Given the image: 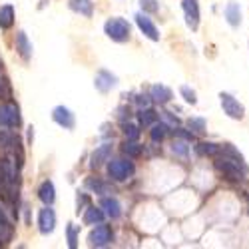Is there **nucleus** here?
Segmentation results:
<instances>
[{
  "label": "nucleus",
  "mask_w": 249,
  "mask_h": 249,
  "mask_svg": "<svg viewBox=\"0 0 249 249\" xmlns=\"http://www.w3.org/2000/svg\"><path fill=\"white\" fill-rule=\"evenodd\" d=\"M215 168L230 181H243L249 178V168L245 165V161H237V160L225 158V156L215 161Z\"/></svg>",
  "instance_id": "f257e3e1"
},
{
  "label": "nucleus",
  "mask_w": 249,
  "mask_h": 249,
  "mask_svg": "<svg viewBox=\"0 0 249 249\" xmlns=\"http://www.w3.org/2000/svg\"><path fill=\"white\" fill-rule=\"evenodd\" d=\"M104 32H106V36L110 40H114V42H128L130 40V24H128V20H124V18H110L106 20V24H104Z\"/></svg>",
  "instance_id": "f03ea898"
},
{
  "label": "nucleus",
  "mask_w": 249,
  "mask_h": 249,
  "mask_svg": "<svg viewBox=\"0 0 249 249\" xmlns=\"http://www.w3.org/2000/svg\"><path fill=\"white\" fill-rule=\"evenodd\" d=\"M136 174V165L130 160L124 158H116V160H108V176L114 181H126Z\"/></svg>",
  "instance_id": "7ed1b4c3"
},
{
  "label": "nucleus",
  "mask_w": 249,
  "mask_h": 249,
  "mask_svg": "<svg viewBox=\"0 0 249 249\" xmlns=\"http://www.w3.org/2000/svg\"><path fill=\"white\" fill-rule=\"evenodd\" d=\"M219 102H221V108H223V114L227 118H231V120H243L245 116V108H243V104L233 98L231 94H227V92H221L219 94Z\"/></svg>",
  "instance_id": "20e7f679"
},
{
  "label": "nucleus",
  "mask_w": 249,
  "mask_h": 249,
  "mask_svg": "<svg viewBox=\"0 0 249 249\" xmlns=\"http://www.w3.org/2000/svg\"><path fill=\"white\" fill-rule=\"evenodd\" d=\"M114 239V233H112V227L110 225H104V223H98L94 230L90 231L88 235V243L92 247H106L110 245Z\"/></svg>",
  "instance_id": "39448f33"
},
{
  "label": "nucleus",
  "mask_w": 249,
  "mask_h": 249,
  "mask_svg": "<svg viewBox=\"0 0 249 249\" xmlns=\"http://www.w3.org/2000/svg\"><path fill=\"white\" fill-rule=\"evenodd\" d=\"M20 122V112L14 104H0V128H18Z\"/></svg>",
  "instance_id": "423d86ee"
},
{
  "label": "nucleus",
  "mask_w": 249,
  "mask_h": 249,
  "mask_svg": "<svg viewBox=\"0 0 249 249\" xmlns=\"http://www.w3.org/2000/svg\"><path fill=\"white\" fill-rule=\"evenodd\" d=\"M181 8L185 14V24L192 30H197L199 28V2L197 0H183Z\"/></svg>",
  "instance_id": "0eeeda50"
},
{
  "label": "nucleus",
  "mask_w": 249,
  "mask_h": 249,
  "mask_svg": "<svg viewBox=\"0 0 249 249\" xmlns=\"http://www.w3.org/2000/svg\"><path fill=\"white\" fill-rule=\"evenodd\" d=\"M38 227L44 235H48L56 230V213H54V210L50 205L42 207V210L38 212Z\"/></svg>",
  "instance_id": "6e6552de"
},
{
  "label": "nucleus",
  "mask_w": 249,
  "mask_h": 249,
  "mask_svg": "<svg viewBox=\"0 0 249 249\" xmlns=\"http://www.w3.org/2000/svg\"><path fill=\"white\" fill-rule=\"evenodd\" d=\"M52 120L58 124V126L64 128V130H72L76 126V118H74L72 110L66 108V106H56L52 110Z\"/></svg>",
  "instance_id": "1a4fd4ad"
},
{
  "label": "nucleus",
  "mask_w": 249,
  "mask_h": 249,
  "mask_svg": "<svg viewBox=\"0 0 249 249\" xmlns=\"http://www.w3.org/2000/svg\"><path fill=\"white\" fill-rule=\"evenodd\" d=\"M136 24H138V28H140V32L146 36V38H150L152 42H158L160 40V32H158V28H156V24L152 22V18H148L146 14H136Z\"/></svg>",
  "instance_id": "9d476101"
},
{
  "label": "nucleus",
  "mask_w": 249,
  "mask_h": 249,
  "mask_svg": "<svg viewBox=\"0 0 249 249\" xmlns=\"http://www.w3.org/2000/svg\"><path fill=\"white\" fill-rule=\"evenodd\" d=\"M110 158H112V143H102V146H98L92 152L90 165H92V168H100V165H104Z\"/></svg>",
  "instance_id": "9b49d317"
},
{
  "label": "nucleus",
  "mask_w": 249,
  "mask_h": 249,
  "mask_svg": "<svg viewBox=\"0 0 249 249\" xmlns=\"http://www.w3.org/2000/svg\"><path fill=\"white\" fill-rule=\"evenodd\" d=\"M116 82H118V78H116L112 72L100 70V72L96 74L94 86H96V90H100V92H108V90H112V88L116 86Z\"/></svg>",
  "instance_id": "f8f14e48"
},
{
  "label": "nucleus",
  "mask_w": 249,
  "mask_h": 249,
  "mask_svg": "<svg viewBox=\"0 0 249 249\" xmlns=\"http://www.w3.org/2000/svg\"><path fill=\"white\" fill-rule=\"evenodd\" d=\"M100 207L110 219H118L122 215V203L116 197H102L100 199Z\"/></svg>",
  "instance_id": "ddd939ff"
},
{
  "label": "nucleus",
  "mask_w": 249,
  "mask_h": 249,
  "mask_svg": "<svg viewBox=\"0 0 249 249\" xmlns=\"http://www.w3.org/2000/svg\"><path fill=\"white\" fill-rule=\"evenodd\" d=\"M150 98H152L156 104H160V106H163V104H168V102L174 98V94H172V90H170L168 86L154 84L152 90H150Z\"/></svg>",
  "instance_id": "4468645a"
},
{
  "label": "nucleus",
  "mask_w": 249,
  "mask_h": 249,
  "mask_svg": "<svg viewBox=\"0 0 249 249\" xmlns=\"http://www.w3.org/2000/svg\"><path fill=\"white\" fill-rule=\"evenodd\" d=\"M38 197L44 205H52L56 201V188H54V183L50 179L42 181V185L38 188Z\"/></svg>",
  "instance_id": "2eb2a0df"
},
{
  "label": "nucleus",
  "mask_w": 249,
  "mask_h": 249,
  "mask_svg": "<svg viewBox=\"0 0 249 249\" xmlns=\"http://www.w3.org/2000/svg\"><path fill=\"white\" fill-rule=\"evenodd\" d=\"M16 50H18V54L22 56L24 60H30V56H32V44H30L26 32H22V30L16 34Z\"/></svg>",
  "instance_id": "dca6fc26"
},
{
  "label": "nucleus",
  "mask_w": 249,
  "mask_h": 249,
  "mask_svg": "<svg viewBox=\"0 0 249 249\" xmlns=\"http://www.w3.org/2000/svg\"><path fill=\"white\" fill-rule=\"evenodd\" d=\"M225 20L230 22V26H239L241 24V8L237 2H230L225 6Z\"/></svg>",
  "instance_id": "f3484780"
},
{
  "label": "nucleus",
  "mask_w": 249,
  "mask_h": 249,
  "mask_svg": "<svg viewBox=\"0 0 249 249\" xmlns=\"http://www.w3.org/2000/svg\"><path fill=\"white\" fill-rule=\"evenodd\" d=\"M70 8L82 16H86L90 18L94 14V4H92V0H70Z\"/></svg>",
  "instance_id": "a211bd4d"
},
{
  "label": "nucleus",
  "mask_w": 249,
  "mask_h": 249,
  "mask_svg": "<svg viewBox=\"0 0 249 249\" xmlns=\"http://www.w3.org/2000/svg\"><path fill=\"white\" fill-rule=\"evenodd\" d=\"M14 24V6L12 4H4L0 6V28L8 30Z\"/></svg>",
  "instance_id": "6ab92c4d"
},
{
  "label": "nucleus",
  "mask_w": 249,
  "mask_h": 249,
  "mask_svg": "<svg viewBox=\"0 0 249 249\" xmlns=\"http://www.w3.org/2000/svg\"><path fill=\"white\" fill-rule=\"evenodd\" d=\"M104 210L102 207H96V205H90L88 210H86V213H84V223L86 225H98V223H102L104 221Z\"/></svg>",
  "instance_id": "aec40b11"
},
{
  "label": "nucleus",
  "mask_w": 249,
  "mask_h": 249,
  "mask_svg": "<svg viewBox=\"0 0 249 249\" xmlns=\"http://www.w3.org/2000/svg\"><path fill=\"white\" fill-rule=\"evenodd\" d=\"M219 150H221V146L219 143H213V142H201V143L196 146V152L199 156H210V158L219 156Z\"/></svg>",
  "instance_id": "412c9836"
},
{
  "label": "nucleus",
  "mask_w": 249,
  "mask_h": 249,
  "mask_svg": "<svg viewBox=\"0 0 249 249\" xmlns=\"http://www.w3.org/2000/svg\"><path fill=\"white\" fill-rule=\"evenodd\" d=\"M138 120H140L142 126H152L154 122H158V112L152 108H142L138 112Z\"/></svg>",
  "instance_id": "4be33fe9"
},
{
  "label": "nucleus",
  "mask_w": 249,
  "mask_h": 249,
  "mask_svg": "<svg viewBox=\"0 0 249 249\" xmlns=\"http://www.w3.org/2000/svg\"><path fill=\"white\" fill-rule=\"evenodd\" d=\"M168 130H170V126L165 122H160V124H152V130H150V138L154 140V142H161L163 138H165V134H168Z\"/></svg>",
  "instance_id": "5701e85b"
},
{
  "label": "nucleus",
  "mask_w": 249,
  "mask_h": 249,
  "mask_svg": "<svg viewBox=\"0 0 249 249\" xmlns=\"http://www.w3.org/2000/svg\"><path fill=\"white\" fill-rule=\"evenodd\" d=\"M188 128L194 130V134H203L205 128H207V124L203 118H190L188 120Z\"/></svg>",
  "instance_id": "b1692460"
},
{
  "label": "nucleus",
  "mask_w": 249,
  "mask_h": 249,
  "mask_svg": "<svg viewBox=\"0 0 249 249\" xmlns=\"http://www.w3.org/2000/svg\"><path fill=\"white\" fill-rule=\"evenodd\" d=\"M172 152H174L176 156H179V158H188L190 146H188L185 142H181V140H176V142L172 143Z\"/></svg>",
  "instance_id": "393cba45"
},
{
  "label": "nucleus",
  "mask_w": 249,
  "mask_h": 249,
  "mask_svg": "<svg viewBox=\"0 0 249 249\" xmlns=\"http://www.w3.org/2000/svg\"><path fill=\"white\" fill-rule=\"evenodd\" d=\"M124 154L136 158V156L142 154V146H140V143H136V140H128L126 143H124Z\"/></svg>",
  "instance_id": "a878e982"
},
{
  "label": "nucleus",
  "mask_w": 249,
  "mask_h": 249,
  "mask_svg": "<svg viewBox=\"0 0 249 249\" xmlns=\"http://www.w3.org/2000/svg\"><path fill=\"white\" fill-rule=\"evenodd\" d=\"M179 94H181V98L188 102V104H192V106H196L197 104V96H196V92L190 88V86H181L179 88Z\"/></svg>",
  "instance_id": "bb28decb"
},
{
  "label": "nucleus",
  "mask_w": 249,
  "mask_h": 249,
  "mask_svg": "<svg viewBox=\"0 0 249 249\" xmlns=\"http://www.w3.org/2000/svg\"><path fill=\"white\" fill-rule=\"evenodd\" d=\"M124 134H126V138L128 140H138L140 138V130H138V126L136 124H130V122H124Z\"/></svg>",
  "instance_id": "cd10ccee"
},
{
  "label": "nucleus",
  "mask_w": 249,
  "mask_h": 249,
  "mask_svg": "<svg viewBox=\"0 0 249 249\" xmlns=\"http://www.w3.org/2000/svg\"><path fill=\"white\" fill-rule=\"evenodd\" d=\"M86 188H90V190H94L96 194H106L108 192V188H106V183H102L100 179H86Z\"/></svg>",
  "instance_id": "c85d7f7f"
},
{
  "label": "nucleus",
  "mask_w": 249,
  "mask_h": 249,
  "mask_svg": "<svg viewBox=\"0 0 249 249\" xmlns=\"http://www.w3.org/2000/svg\"><path fill=\"white\" fill-rule=\"evenodd\" d=\"M66 233H68V245L74 249V247L78 245V233H76V227H74L72 223H68V227H66Z\"/></svg>",
  "instance_id": "c756f323"
},
{
  "label": "nucleus",
  "mask_w": 249,
  "mask_h": 249,
  "mask_svg": "<svg viewBox=\"0 0 249 249\" xmlns=\"http://www.w3.org/2000/svg\"><path fill=\"white\" fill-rule=\"evenodd\" d=\"M140 4L143 8V12H158V2L156 0H140Z\"/></svg>",
  "instance_id": "7c9ffc66"
},
{
  "label": "nucleus",
  "mask_w": 249,
  "mask_h": 249,
  "mask_svg": "<svg viewBox=\"0 0 249 249\" xmlns=\"http://www.w3.org/2000/svg\"><path fill=\"white\" fill-rule=\"evenodd\" d=\"M161 118L165 120V124H168V126H172V128H176L178 124H179V120L178 118H174L172 116V112H161Z\"/></svg>",
  "instance_id": "2f4dec72"
},
{
  "label": "nucleus",
  "mask_w": 249,
  "mask_h": 249,
  "mask_svg": "<svg viewBox=\"0 0 249 249\" xmlns=\"http://www.w3.org/2000/svg\"><path fill=\"white\" fill-rule=\"evenodd\" d=\"M136 104L140 108H148L150 106V96H146V94H140L138 98H136Z\"/></svg>",
  "instance_id": "473e14b6"
},
{
  "label": "nucleus",
  "mask_w": 249,
  "mask_h": 249,
  "mask_svg": "<svg viewBox=\"0 0 249 249\" xmlns=\"http://www.w3.org/2000/svg\"><path fill=\"white\" fill-rule=\"evenodd\" d=\"M10 96V90H8V84L4 82V78L0 76V98H8Z\"/></svg>",
  "instance_id": "72a5a7b5"
},
{
  "label": "nucleus",
  "mask_w": 249,
  "mask_h": 249,
  "mask_svg": "<svg viewBox=\"0 0 249 249\" xmlns=\"http://www.w3.org/2000/svg\"><path fill=\"white\" fill-rule=\"evenodd\" d=\"M174 134L179 136V138H183V140H194V132L192 130L190 132H183L181 128H174Z\"/></svg>",
  "instance_id": "f704fd0d"
},
{
  "label": "nucleus",
  "mask_w": 249,
  "mask_h": 249,
  "mask_svg": "<svg viewBox=\"0 0 249 249\" xmlns=\"http://www.w3.org/2000/svg\"><path fill=\"white\" fill-rule=\"evenodd\" d=\"M84 203H88V197L86 196H78V212H80V207Z\"/></svg>",
  "instance_id": "c9c22d12"
}]
</instances>
